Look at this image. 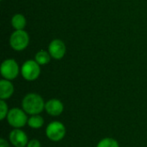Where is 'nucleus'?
Returning a JSON list of instances; mask_svg holds the SVG:
<instances>
[{
	"label": "nucleus",
	"mask_w": 147,
	"mask_h": 147,
	"mask_svg": "<svg viewBox=\"0 0 147 147\" xmlns=\"http://www.w3.org/2000/svg\"><path fill=\"white\" fill-rule=\"evenodd\" d=\"M45 103L43 98L39 94L28 93L23 97L22 107L28 115H40L45 109Z\"/></svg>",
	"instance_id": "obj_1"
},
{
	"label": "nucleus",
	"mask_w": 147,
	"mask_h": 147,
	"mask_svg": "<svg viewBox=\"0 0 147 147\" xmlns=\"http://www.w3.org/2000/svg\"><path fill=\"white\" fill-rule=\"evenodd\" d=\"M29 44V35L24 30H15L9 37V45L15 51H23Z\"/></svg>",
	"instance_id": "obj_2"
},
{
	"label": "nucleus",
	"mask_w": 147,
	"mask_h": 147,
	"mask_svg": "<svg viewBox=\"0 0 147 147\" xmlns=\"http://www.w3.org/2000/svg\"><path fill=\"white\" fill-rule=\"evenodd\" d=\"M27 113L19 108H13L9 109L7 115V121L9 126L14 128H22L28 124Z\"/></svg>",
	"instance_id": "obj_3"
},
{
	"label": "nucleus",
	"mask_w": 147,
	"mask_h": 147,
	"mask_svg": "<svg viewBox=\"0 0 147 147\" xmlns=\"http://www.w3.org/2000/svg\"><path fill=\"white\" fill-rule=\"evenodd\" d=\"M21 74L25 80L34 81L40 75V65L34 59H28L22 64Z\"/></svg>",
	"instance_id": "obj_4"
},
{
	"label": "nucleus",
	"mask_w": 147,
	"mask_h": 147,
	"mask_svg": "<svg viewBox=\"0 0 147 147\" xmlns=\"http://www.w3.org/2000/svg\"><path fill=\"white\" fill-rule=\"evenodd\" d=\"M46 136L53 142H59L65 136L66 129L63 123L59 121H52L46 127Z\"/></svg>",
	"instance_id": "obj_5"
},
{
	"label": "nucleus",
	"mask_w": 147,
	"mask_h": 147,
	"mask_svg": "<svg viewBox=\"0 0 147 147\" xmlns=\"http://www.w3.org/2000/svg\"><path fill=\"white\" fill-rule=\"evenodd\" d=\"M0 71L3 78L11 81L17 78L20 72V68L15 59H7L2 62Z\"/></svg>",
	"instance_id": "obj_6"
},
{
	"label": "nucleus",
	"mask_w": 147,
	"mask_h": 147,
	"mask_svg": "<svg viewBox=\"0 0 147 147\" xmlns=\"http://www.w3.org/2000/svg\"><path fill=\"white\" fill-rule=\"evenodd\" d=\"M48 52L53 59H61L66 53L65 44L59 39H54L49 43Z\"/></svg>",
	"instance_id": "obj_7"
},
{
	"label": "nucleus",
	"mask_w": 147,
	"mask_h": 147,
	"mask_svg": "<svg viewBox=\"0 0 147 147\" xmlns=\"http://www.w3.org/2000/svg\"><path fill=\"white\" fill-rule=\"evenodd\" d=\"M9 142L15 147H26L28 143V138L21 128H14L9 135Z\"/></svg>",
	"instance_id": "obj_8"
},
{
	"label": "nucleus",
	"mask_w": 147,
	"mask_h": 147,
	"mask_svg": "<svg viewBox=\"0 0 147 147\" xmlns=\"http://www.w3.org/2000/svg\"><path fill=\"white\" fill-rule=\"evenodd\" d=\"M45 110L51 116H59L64 111V104L60 100L52 98L46 102Z\"/></svg>",
	"instance_id": "obj_9"
},
{
	"label": "nucleus",
	"mask_w": 147,
	"mask_h": 147,
	"mask_svg": "<svg viewBox=\"0 0 147 147\" xmlns=\"http://www.w3.org/2000/svg\"><path fill=\"white\" fill-rule=\"evenodd\" d=\"M14 85L10 80L1 79L0 81V98L2 100H7L14 94Z\"/></svg>",
	"instance_id": "obj_10"
},
{
	"label": "nucleus",
	"mask_w": 147,
	"mask_h": 147,
	"mask_svg": "<svg viewBox=\"0 0 147 147\" xmlns=\"http://www.w3.org/2000/svg\"><path fill=\"white\" fill-rule=\"evenodd\" d=\"M27 25V20L26 17L20 13L15 14L11 18V26L15 30H22L24 29V28Z\"/></svg>",
	"instance_id": "obj_11"
},
{
	"label": "nucleus",
	"mask_w": 147,
	"mask_h": 147,
	"mask_svg": "<svg viewBox=\"0 0 147 147\" xmlns=\"http://www.w3.org/2000/svg\"><path fill=\"white\" fill-rule=\"evenodd\" d=\"M28 125L33 129H40L44 125V119L40 115H30L28 120Z\"/></svg>",
	"instance_id": "obj_12"
},
{
	"label": "nucleus",
	"mask_w": 147,
	"mask_h": 147,
	"mask_svg": "<svg viewBox=\"0 0 147 147\" xmlns=\"http://www.w3.org/2000/svg\"><path fill=\"white\" fill-rule=\"evenodd\" d=\"M51 55L48 51L40 50L39 51L34 57V60L40 65H45L48 64L51 60Z\"/></svg>",
	"instance_id": "obj_13"
},
{
	"label": "nucleus",
	"mask_w": 147,
	"mask_h": 147,
	"mask_svg": "<svg viewBox=\"0 0 147 147\" xmlns=\"http://www.w3.org/2000/svg\"><path fill=\"white\" fill-rule=\"evenodd\" d=\"M96 147H120L119 143L113 138H104L101 140Z\"/></svg>",
	"instance_id": "obj_14"
},
{
	"label": "nucleus",
	"mask_w": 147,
	"mask_h": 147,
	"mask_svg": "<svg viewBox=\"0 0 147 147\" xmlns=\"http://www.w3.org/2000/svg\"><path fill=\"white\" fill-rule=\"evenodd\" d=\"M8 104L5 102V100H0V120L3 121L5 118H7L8 113H9Z\"/></svg>",
	"instance_id": "obj_15"
},
{
	"label": "nucleus",
	"mask_w": 147,
	"mask_h": 147,
	"mask_svg": "<svg viewBox=\"0 0 147 147\" xmlns=\"http://www.w3.org/2000/svg\"><path fill=\"white\" fill-rule=\"evenodd\" d=\"M26 147H41V144L38 140L34 139V140H31L28 141Z\"/></svg>",
	"instance_id": "obj_16"
},
{
	"label": "nucleus",
	"mask_w": 147,
	"mask_h": 147,
	"mask_svg": "<svg viewBox=\"0 0 147 147\" xmlns=\"http://www.w3.org/2000/svg\"><path fill=\"white\" fill-rule=\"evenodd\" d=\"M0 147H10V146L7 140H5L4 139H1L0 140Z\"/></svg>",
	"instance_id": "obj_17"
}]
</instances>
